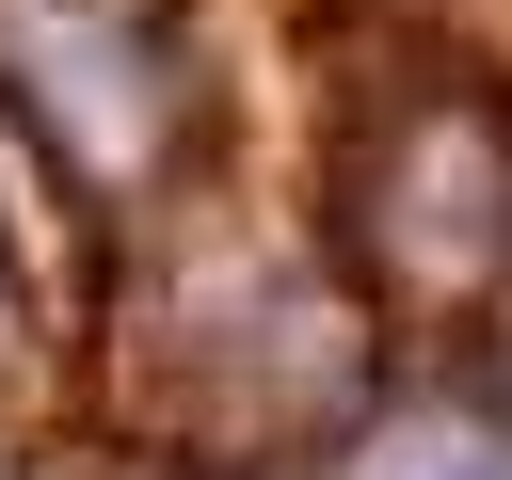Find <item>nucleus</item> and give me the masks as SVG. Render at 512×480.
<instances>
[{"instance_id": "nucleus-1", "label": "nucleus", "mask_w": 512, "mask_h": 480, "mask_svg": "<svg viewBox=\"0 0 512 480\" xmlns=\"http://www.w3.org/2000/svg\"><path fill=\"white\" fill-rule=\"evenodd\" d=\"M368 480H512V432H464V416H400Z\"/></svg>"}]
</instances>
